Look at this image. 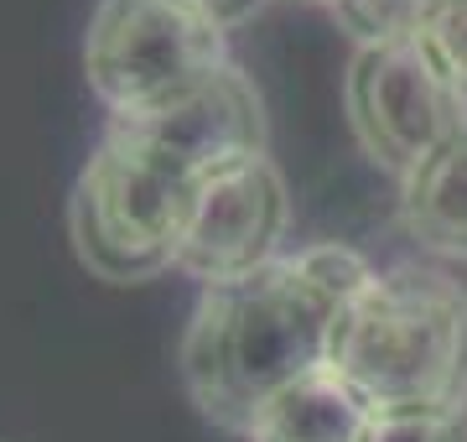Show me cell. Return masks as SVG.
<instances>
[{
	"instance_id": "obj_11",
	"label": "cell",
	"mask_w": 467,
	"mask_h": 442,
	"mask_svg": "<svg viewBox=\"0 0 467 442\" xmlns=\"http://www.w3.org/2000/svg\"><path fill=\"white\" fill-rule=\"evenodd\" d=\"M368 442H467V411H451V416H395V422H374Z\"/></svg>"
},
{
	"instance_id": "obj_13",
	"label": "cell",
	"mask_w": 467,
	"mask_h": 442,
	"mask_svg": "<svg viewBox=\"0 0 467 442\" xmlns=\"http://www.w3.org/2000/svg\"><path fill=\"white\" fill-rule=\"evenodd\" d=\"M306 5H327V0H306Z\"/></svg>"
},
{
	"instance_id": "obj_5",
	"label": "cell",
	"mask_w": 467,
	"mask_h": 442,
	"mask_svg": "<svg viewBox=\"0 0 467 442\" xmlns=\"http://www.w3.org/2000/svg\"><path fill=\"white\" fill-rule=\"evenodd\" d=\"M291 235V193L281 167L260 156H234L223 167L202 172L192 187V208L177 245V271L192 276L202 291L250 281L285 256Z\"/></svg>"
},
{
	"instance_id": "obj_3",
	"label": "cell",
	"mask_w": 467,
	"mask_h": 442,
	"mask_svg": "<svg viewBox=\"0 0 467 442\" xmlns=\"http://www.w3.org/2000/svg\"><path fill=\"white\" fill-rule=\"evenodd\" d=\"M202 172L135 120H109L67 198L73 256L109 287L177 271V245Z\"/></svg>"
},
{
	"instance_id": "obj_14",
	"label": "cell",
	"mask_w": 467,
	"mask_h": 442,
	"mask_svg": "<svg viewBox=\"0 0 467 442\" xmlns=\"http://www.w3.org/2000/svg\"><path fill=\"white\" fill-rule=\"evenodd\" d=\"M0 442H5V437H0Z\"/></svg>"
},
{
	"instance_id": "obj_10",
	"label": "cell",
	"mask_w": 467,
	"mask_h": 442,
	"mask_svg": "<svg viewBox=\"0 0 467 442\" xmlns=\"http://www.w3.org/2000/svg\"><path fill=\"white\" fill-rule=\"evenodd\" d=\"M416 47L431 58L441 84L462 100L467 110V0H436L416 32Z\"/></svg>"
},
{
	"instance_id": "obj_2",
	"label": "cell",
	"mask_w": 467,
	"mask_h": 442,
	"mask_svg": "<svg viewBox=\"0 0 467 442\" xmlns=\"http://www.w3.org/2000/svg\"><path fill=\"white\" fill-rule=\"evenodd\" d=\"M327 370L374 422L467 411V287L441 266H384L353 291Z\"/></svg>"
},
{
	"instance_id": "obj_8",
	"label": "cell",
	"mask_w": 467,
	"mask_h": 442,
	"mask_svg": "<svg viewBox=\"0 0 467 442\" xmlns=\"http://www.w3.org/2000/svg\"><path fill=\"white\" fill-rule=\"evenodd\" d=\"M374 416L364 401L337 380L333 370H317L285 385L250 426V442H368Z\"/></svg>"
},
{
	"instance_id": "obj_12",
	"label": "cell",
	"mask_w": 467,
	"mask_h": 442,
	"mask_svg": "<svg viewBox=\"0 0 467 442\" xmlns=\"http://www.w3.org/2000/svg\"><path fill=\"white\" fill-rule=\"evenodd\" d=\"M202 11H208V16L218 21V26H244V21H254L260 16V11H265V0H198Z\"/></svg>"
},
{
	"instance_id": "obj_1",
	"label": "cell",
	"mask_w": 467,
	"mask_h": 442,
	"mask_svg": "<svg viewBox=\"0 0 467 442\" xmlns=\"http://www.w3.org/2000/svg\"><path fill=\"white\" fill-rule=\"evenodd\" d=\"M368 276L374 266L348 245H306L250 281L198 291L177 364L202 422L250 437L285 385L327 370L337 318Z\"/></svg>"
},
{
	"instance_id": "obj_7",
	"label": "cell",
	"mask_w": 467,
	"mask_h": 442,
	"mask_svg": "<svg viewBox=\"0 0 467 442\" xmlns=\"http://www.w3.org/2000/svg\"><path fill=\"white\" fill-rule=\"evenodd\" d=\"M400 224L426 256L467 266V125L400 177Z\"/></svg>"
},
{
	"instance_id": "obj_4",
	"label": "cell",
	"mask_w": 467,
	"mask_h": 442,
	"mask_svg": "<svg viewBox=\"0 0 467 442\" xmlns=\"http://www.w3.org/2000/svg\"><path fill=\"white\" fill-rule=\"evenodd\" d=\"M229 63V26L198 0H99L84 32V79L109 120L161 115Z\"/></svg>"
},
{
	"instance_id": "obj_9",
	"label": "cell",
	"mask_w": 467,
	"mask_h": 442,
	"mask_svg": "<svg viewBox=\"0 0 467 442\" xmlns=\"http://www.w3.org/2000/svg\"><path fill=\"white\" fill-rule=\"evenodd\" d=\"M436 0H327L337 32H348L358 47H395L416 42L420 21Z\"/></svg>"
},
{
	"instance_id": "obj_6",
	"label": "cell",
	"mask_w": 467,
	"mask_h": 442,
	"mask_svg": "<svg viewBox=\"0 0 467 442\" xmlns=\"http://www.w3.org/2000/svg\"><path fill=\"white\" fill-rule=\"evenodd\" d=\"M343 110L358 152L389 177L416 172L441 141L467 125L462 100L441 84V73L416 42L353 52L343 73Z\"/></svg>"
}]
</instances>
